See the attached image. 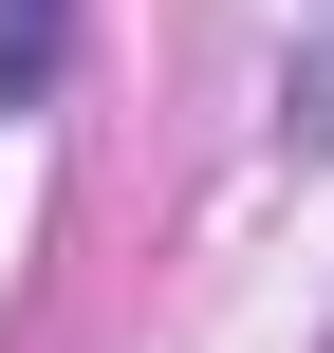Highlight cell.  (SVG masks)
Listing matches in <instances>:
<instances>
[{
	"instance_id": "1",
	"label": "cell",
	"mask_w": 334,
	"mask_h": 353,
	"mask_svg": "<svg viewBox=\"0 0 334 353\" xmlns=\"http://www.w3.org/2000/svg\"><path fill=\"white\" fill-rule=\"evenodd\" d=\"M279 130L334 149V0H298V37H279Z\"/></svg>"
}]
</instances>
